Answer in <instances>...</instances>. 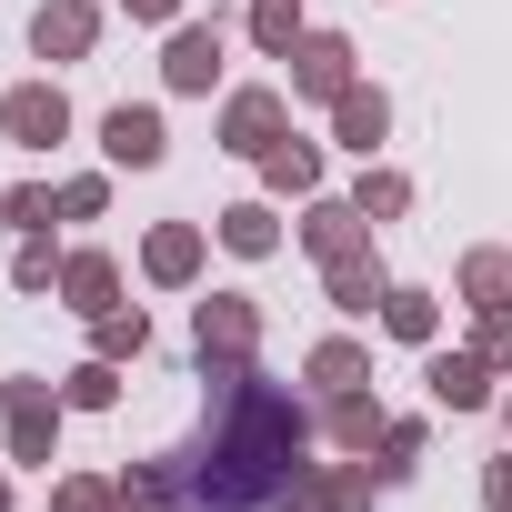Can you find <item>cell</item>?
<instances>
[{
    "label": "cell",
    "mask_w": 512,
    "mask_h": 512,
    "mask_svg": "<svg viewBox=\"0 0 512 512\" xmlns=\"http://www.w3.org/2000/svg\"><path fill=\"white\" fill-rule=\"evenodd\" d=\"M322 442V412L262 362H201V432L171 452L191 512H292V482Z\"/></svg>",
    "instance_id": "6da1fadb"
},
{
    "label": "cell",
    "mask_w": 512,
    "mask_h": 512,
    "mask_svg": "<svg viewBox=\"0 0 512 512\" xmlns=\"http://www.w3.org/2000/svg\"><path fill=\"white\" fill-rule=\"evenodd\" d=\"M61 382H41V372H11L0 382V462L11 472H51L61 462Z\"/></svg>",
    "instance_id": "7a4b0ae2"
},
{
    "label": "cell",
    "mask_w": 512,
    "mask_h": 512,
    "mask_svg": "<svg viewBox=\"0 0 512 512\" xmlns=\"http://www.w3.org/2000/svg\"><path fill=\"white\" fill-rule=\"evenodd\" d=\"M221 51H231L221 21H171L161 31V91L171 101H211L221 91Z\"/></svg>",
    "instance_id": "3957f363"
},
{
    "label": "cell",
    "mask_w": 512,
    "mask_h": 512,
    "mask_svg": "<svg viewBox=\"0 0 512 512\" xmlns=\"http://www.w3.org/2000/svg\"><path fill=\"white\" fill-rule=\"evenodd\" d=\"M262 302L251 292H211V302H191V352L201 362H262Z\"/></svg>",
    "instance_id": "277c9868"
},
{
    "label": "cell",
    "mask_w": 512,
    "mask_h": 512,
    "mask_svg": "<svg viewBox=\"0 0 512 512\" xmlns=\"http://www.w3.org/2000/svg\"><path fill=\"white\" fill-rule=\"evenodd\" d=\"M0 141L11 151H61L71 141V91L61 81H11L0 91Z\"/></svg>",
    "instance_id": "5b68a950"
},
{
    "label": "cell",
    "mask_w": 512,
    "mask_h": 512,
    "mask_svg": "<svg viewBox=\"0 0 512 512\" xmlns=\"http://www.w3.org/2000/svg\"><path fill=\"white\" fill-rule=\"evenodd\" d=\"M352 81H362V51H352L342 31H302V41H292V81H282L292 101H312V111H332V101H342Z\"/></svg>",
    "instance_id": "8992f818"
},
{
    "label": "cell",
    "mask_w": 512,
    "mask_h": 512,
    "mask_svg": "<svg viewBox=\"0 0 512 512\" xmlns=\"http://www.w3.org/2000/svg\"><path fill=\"white\" fill-rule=\"evenodd\" d=\"M282 131H292V91H282V81H241V91L221 101V151H241V161H262Z\"/></svg>",
    "instance_id": "52a82bcc"
},
{
    "label": "cell",
    "mask_w": 512,
    "mask_h": 512,
    "mask_svg": "<svg viewBox=\"0 0 512 512\" xmlns=\"http://www.w3.org/2000/svg\"><path fill=\"white\" fill-rule=\"evenodd\" d=\"M101 161H111V171H161V161H171L161 101H111V111H101Z\"/></svg>",
    "instance_id": "ba28073f"
},
{
    "label": "cell",
    "mask_w": 512,
    "mask_h": 512,
    "mask_svg": "<svg viewBox=\"0 0 512 512\" xmlns=\"http://www.w3.org/2000/svg\"><path fill=\"white\" fill-rule=\"evenodd\" d=\"M422 392H432V412H492V402H502V372H492L472 342H462V352L432 342V352H422Z\"/></svg>",
    "instance_id": "9c48e42d"
},
{
    "label": "cell",
    "mask_w": 512,
    "mask_h": 512,
    "mask_svg": "<svg viewBox=\"0 0 512 512\" xmlns=\"http://www.w3.org/2000/svg\"><path fill=\"white\" fill-rule=\"evenodd\" d=\"M201 272H211V231L201 221H151L141 231V282L151 292H191Z\"/></svg>",
    "instance_id": "30bf717a"
},
{
    "label": "cell",
    "mask_w": 512,
    "mask_h": 512,
    "mask_svg": "<svg viewBox=\"0 0 512 512\" xmlns=\"http://www.w3.org/2000/svg\"><path fill=\"white\" fill-rule=\"evenodd\" d=\"M292 231H302V251H312V262H322V272H332V262H352V251H362V241H382V231H372V221L352 211V191H312Z\"/></svg>",
    "instance_id": "8fae6325"
},
{
    "label": "cell",
    "mask_w": 512,
    "mask_h": 512,
    "mask_svg": "<svg viewBox=\"0 0 512 512\" xmlns=\"http://www.w3.org/2000/svg\"><path fill=\"white\" fill-rule=\"evenodd\" d=\"M382 502V472L352 452V462H302V482H292V512H372Z\"/></svg>",
    "instance_id": "7c38bea8"
},
{
    "label": "cell",
    "mask_w": 512,
    "mask_h": 512,
    "mask_svg": "<svg viewBox=\"0 0 512 512\" xmlns=\"http://www.w3.org/2000/svg\"><path fill=\"white\" fill-rule=\"evenodd\" d=\"M31 51H41L51 71L91 61V51H101V0H41V11H31Z\"/></svg>",
    "instance_id": "4fadbf2b"
},
{
    "label": "cell",
    "mask_w": 512,
    "mask_h": 512,
    "mask_svg": "<svg viewBox=\"0 0 512 512\" xmlns=\"http://www.w3.org/2000/svg\"><path fill=\"white\" fill-rule=\"evenodd\" d=\"M211 241L231 251V262H272V251H282V201H272V191L221 201V211H211Z\"/></svg>",
    "instance_id": "5bb4252c"
},
{
    "label": "cell",
    "mask_w": 512,
    "mask_h": 512,
    "mask_svg": "<svg viewBox=\"0 0 512 512\" xmlns=\"http://www.w3.org/2000/svg\"><path fill=\"white\" fill-rule=\"evenodd\" d=\"M382 141H392V91H382V81H352V91L332 101V151L372 161Z\"/></svg>",
    "instance_id": "9a60e30c"
},
{
    "label": "cell",
    "mask_w": 512,
    "mask_h": 512,
    "mask_svg": "<svg viewBox=\"0 0 512 512\" xmlns=\"http://www.w3.org/2000/svg\"><path fill=\"white\" fill-rule=\"evenodd\" d=\"M382 292H392V272H382V241H362L352 262H332V272H322V302H332L342 322H372V312H382Z\"/></svg>",
    "instance_id": "2e32d148"
},
{
    "label": "cell",
    "mask_w": 512,
    "mask_h": 512,
    "mask_svg": "<svg viewBox=\"0 0 512 512\" xmlns=\"http://www.w3.org/2000/svg\"><path fill=\"white\" fill-rule=\"evenodd\" d=\"M322 181H332V151H322V141H302V131H282V141L262 151V191H272V201H312Z\"/></svg>",
    "instance_id": "e0dca14e"
},
{
    "label": "cell",
    "mask_w": 512,
    "mask_h": 512,
    "mask_svg": "<svg viewBox=\"0 0 512 512\" xmlns=\"http://www.w3.org/2000/svg\"><path fill=\"white\" fill-rule=\"evenodd\" d=\"M61 312H81V322H101L111 302H121V262L111 251H61V292H51Z\"/></svg>",
    "instance_id": "ac0fdd59"
},
{
    "label": "cell",
    "mask_w": 512,
    "mask_h": 512,
    "mask_svg": "<svg viewBox=\"0 0 512 512\" xmlns=\"http://www.w3.org/2000/svg\"><path fill=\"white\" fill-rule=\"evenodd\" d=\"M452 302L462 312H512V251L502 241H472L462 262H452Z\"/></svg>",
    "instance_id": "d6986e66"
},
{
    "label": "cell",
    "mask_w": 512,
    "mask_h": 512,
    "mask_svg": "<svg viewBox=\"0 0 512 512\" xmlns=\"http://www.w3.org/2000/svg\"><path fill=\"white\" fill-rule=\"evenodd\" d=\"M382 422H392V412L372 402V382H362V392H322V442H332V452H372Z\"/></svg>",
    "instance_id": "ffe728a7"
},
{
    "label": "cell",
    "mask_w": 512,
    "mask_h": 512,
    "mask_svg": "<svg viewBox=\"0 0 512 512\" xmlns=\"http://www.w3.org/2000/svg\"><path fill=\"white\" fill-rule=\"evenodd\" d=\"M372 322H382V332H392L402 352H432V342H442V302H432V292H412V282H392Z\"/></svg>",
    "instance_id": "44dd1931"
},
{
    "label": "cell",
    "mask_w": 512,
    "mask_h": 512,
    "mask_svg": "<svg viewBox=\"0 0 512 512\" xmlns=\"http://www.w3.org/2000/svg\"><path fill=\"white\" fill-rule=\"evenodd\" d=\"M302 382H312V392H362V382H372V352H362L352 332H322V342L302 352Z\"/></svg>",
    "instance_id": "7402d4cb"
},
{
    "label": "cell",
    "mask_w": 512,
    "mask_h": 512,
    "mask_svg": "<svg viewBox=\"0 0 512 512\" xmlns=\"http://www.w3.org/2000/svg\"><path fill=\"white\" fill-rule=\"evenodd\" d=\"M422 442H432V422H412V412H392V422H382V442L362 452V462L382 472V492H402V482L422 472Z\"/></svg>",
    "instance_id": "603a6c76"
},
{
    "label": "cell",
    "mask_w": 512,
    "mask_h": 512,
    "mask_svg": "<svg viewBox=\"0 0 512 512\" xmlns=\"http://www.w3.org/2000/svg\"><path fill=\"white\" fill-rule=\"evenodd\" d=\"M121 512H191V492H181L171 452H151V462H131V472H121Z\"/></svg>",
    "instance_id": "cb8c5ba5"
},
{
    "label": "cell",
    "mask_w": 512,
    "mask_h": 512,
    "mask_svg": "<svg viewBox=\"0 0 512 512\" xmlns=\"http://www.w3.org/2000/svg\"><path fill=\"white\" fill-rule=\"evenodd\" d=\"M241 31H251V51H262V61H292V41H302L312 21H302V0H251Z\"/></svg>",
    "instance_id": "d4e9b609"
},
{
    "label": "cell",
    "mask_w": 512,
    "mask_h": 512,
    "mask_svg": "<svg viewBox=\"0 0 512 512\" xmlns=\"http://www.w3.org/2000/svg\"><path fill=\"white\" fill-rule=\"evenodd\" d=\"M352 211L382 231V221H402L412 211V171H392V161H362V181H352Z\"/></svg>",
    "instance_id": "484cf974"
},
{
    "label": "cell",
    "mask_w": 512,
    "mask_h": 512,
    "mask_svg": "<svg viewBox=\"0 0 512 512\" xmlns=\"http://www.w3.org/2000/svg\"><path fill=\"white\" fill-rule=\"evenodd\" d=\"M91 352H101V362H121V372H131V362H141V352H151V312H141V302H111V312H101V322H91Z\"/></svg>",
    "instance_id": "4316f807"
},
{
    "label": "cell",
    "mask_w": 512,
    "mask_h": 512,
    "mask_svg": "<svg viewBox=\"0 0 512 512\" xmlns=\"http://www.w3.org/2000/svg\"><path fill=\"white\" fill-rule=\"evenodd\" d=\"M61 221V191H41V181H11V191H0V231H11V241H41Z\"/></svg>",
    "instance_id": "83f0119b"
},
{
    "label": "cell",
    "mask_w": 512,
    "mask_h": 512,
    "mask_svg": "<svg viewBox=\"0 0 512 512\" xmlns=\"http://www.w3.org/2000/svg\"><path fill=\"white\" fill-rule=\"evenodd\" d=\"M61 402H71V412H111V402H121V362H101V352L71 362V372H61Z\"/></svg>",
    "instance_id": "f1b7e54d"
},
{
    "label": "cell",
    "mask_w": 512,
    "mask_h": 512,
    "mask_svg": "<svg viewBox=\"0 0 512 512\" xmlns=\"http://www.w3.org/2000/svg\"><path fill=\"white\" fill-rule=\"evenodd\" d=\"M51 512H121V482L111 472H61L51 482Z\"/></svg>",
    "instance_id": "f546056e"
},
{
    "label": "cell",
    "mask_w": 512,
    "mask_h": 512,
    "mask_svg": "<svg viewBox=\"0 0 512 512\" xmlns=\"http://www.w3.org/2000/svg\"><path fill=\"white\" fill-rule=\"evenodd\" d=\"M11 292H31V302H41V292H61V251H51V231L11 251Z\"/></svg>",
    "instance_id": "4dcf8cb0"
},
{
    "label": "cell",
    "mask_w": 512,
    "mask_h": 512,
    "mask_svg": "<svg viewBox=\"0 0 512 512\" xmlns=\"http://www.w3.org/2000/svg\"><path fill=\"white\" fill-rule=\"evenodd\" d=\"M111 211V171H71L61 181V221H101Z\"/></svg>",
    "instance_id": "1f68e13d"
},
{
    "label": "cell",
    "mask_w": 512,
    "mask_h": 512,
    "mask_svg": "<svg viewBox=\"0 0 512 512\" xmlns=\"http://www.w3.org/2000/svg\"><path fill=\"white\" fill-rule=\"evenodd\" d=\"M472 352H482V362L512 382V312H472Z\"/></svg>",
    "instance_id": "d6a6232c"
},
{
    "label": "cell",
    "mask_w": 512,
    "mask_h": 512,
    "mask_svg": "<svg viewBox=\"0 0 512 512\" xmlns=\"http://www.w3.org/2000/svg\"><path fill=\"white\" fill-rule=\"evenodd\" d=\"M482 512H512V452L482 462Z\"/></svg>",
    "instance_id": "836d02e7"
},
{
    "label": "cell",
    "mask_w": 512,
    "mask_h": 512,
    "mask_svg": "<svg viewBox=\"0 0 512 512\" xmlns=\"http://www.w3.org/2000/svg\"><path fill=\"white\" fill-rule=\"evenodd\" d=\"M121 11H131L141 31H171V21H181V0H121Z\"/></svg>",
    "instance_id": "e575fe53"
},
{
    "label": "cell",
    "mask_w": 512,
    "mask_h": 512,
    "mask_svg": "<svg viewBox=\"0 0 512 512\" xmlns=\"http://www.w3.org/2000/svg\"><path fill=\"white\" fill-rule=\"evenodd\" d=\"M0 512H21V502H11V462H0Z\"/></svg>",
    "instance_id": "d590c367"
},
{
    "label": "cell",
    "mask_w": 512,
    "mask_h": 512,
    "mask_svg": "<svg viewBox=\"0 0 512 512\" xmlns=\"http://www.w3.org/2000/svg\"><path fill=\"white\" fill-rule=\"evenodd\" d=\"M492 412H502V432H512V392H502V402H492Z\"/></svg>",
    "instance_id": "8d00e7d4"
}]
</instances>
